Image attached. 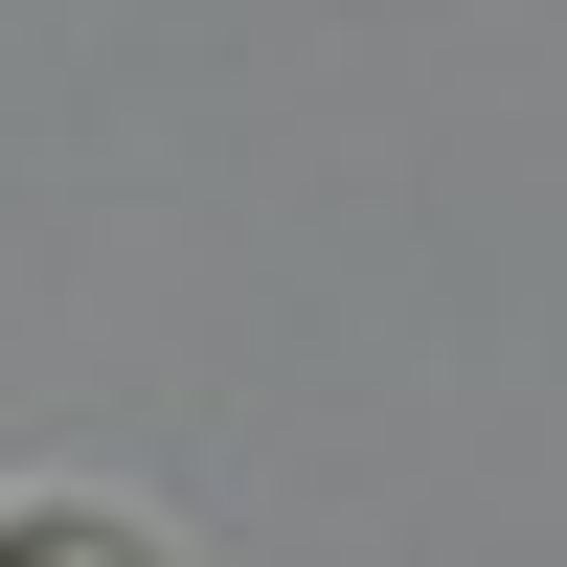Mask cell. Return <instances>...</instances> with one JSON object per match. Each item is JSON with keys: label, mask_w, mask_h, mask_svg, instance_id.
Segmentation results:
<instances>
[{"label": "cell", "mask_w": 567, "mask_h": 567, "mask_svg": "<svg viewBox=\"0 0 567 567\" xmlns=\"http://www.w3.org/2000/svg\"><path fill=\"white\" fill-rule=\"evenodd\" d=\"M0 567H159L136 523H0Z\"/></svg>", "instance_id": "6da1fadb"}]
</instances>
